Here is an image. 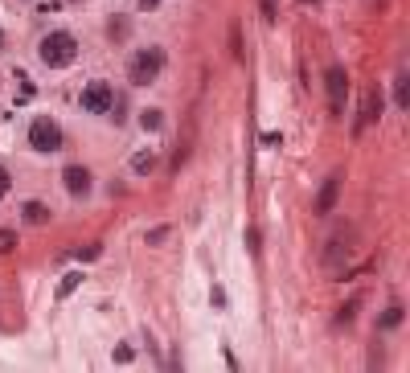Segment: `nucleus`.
Returning <instances> with one entry per match:
<instances>
[{"label": "nucleus", "instance_id": "1", "mask_svg": "<svg viewBox=\"0 0 410 373\" xmlns=\"http://www.w3.org/2000/svg\"><path fill=\"white\" fill-rule=\"evenodd\" d=\"M160 70H164V49H160V45L136 49V57L127 62V78H131V86H148V82H156Z\"/></svg>", "mask_w": 410, "mask_h": 373}, {"label": "nucleus", "instance_id": "2", "mask_svg": "<svg viewBox=\"0 0 410 373\" xmlns=\"http://www.w3.org/2000/svg\"><path fill=\"white\" fill-rule=\"evenodd\" d=\"M41 62L45 66H70L74 62V53H78V41H74V33H49V37H41Z\"/></svg>", "mask_w": 410, "mask_h": 373}, {"label": "nucleus", "instance_id": "3", "mask_svg": "<svg viewBox=\"0 0 410 373\" xmlns=\"http://www.w3.org/2000/svg\"><path fill=\"white\" fill-rule=\"evenodd\" d=\"M29 144H33L37 152H57V148H62V127H57L49 115H37L33 127H29Z\"/></svg>", "mask_w": 410, "mask_h": 373}, {"label": "nucleus", "instance_id": "4", "mask_svg": "<svg viewBox=\"0 0 410 373\" xmlns=\"http://www.w3.org/2000/svg\"><path fill=\"white\" fill-rule=\"evenodd\" d=\"M324 82H329V107H333V115H341V111H345V94H349V74H345V66H329Z\"/></svg>", "mask_w": 410, "mask_h": 373}, {"label": "nucleus", "instance_id": "5", "mask_svg": "<svg viewBox=\"0 0 410 373\" xmlns=\"http://www.w3.org/2000/svg\"><path fill=\"white\" fill-rule=\"evenodd\" d=\"M111 99H115L111 82H86L82 86V111H90V115H103L111 107Z\"/></svg>", "mask_w": 410, "mask_h": 373}, {"label": "nucleus", "instance_id": "6", "mask_svg": "<svg viewBox=\"0 0 410 373\" xmlns=\"http://www.w3.org/2000/svg\"><path fill=\"white\" fill-rule=\"evenodd\" d=\"M378 115H382V90H378V86H370V90H366V99H361V115H357V123H353V136H361V131H366Z\"/></svg>", "mask_w": 410, "mask_h": 373}, {"label": "nucleus", "instance_id": "7", "mask_svg": "<svg viewBox=\"0 0 410 373\" xmlns=\"http://www.w3.org/2000/svg\"><path fill=\"white\" fill-rule=\"evenodd\" d=\"M62 181H66V193H70V197H86V193H90V172H86L82 164H70V168L62 172Z\"/></svg>", "mask_w": 410, "mask_h": 373}, {"label": "nucleus", "instance_id": "8", "mask_svg": "<svg viewBox=\"0 0 410 373\" xmlns=\"http://www.w3.org/2000/svg\"><path fill=\"white\" fill-rule=\"evenodd\" d=\"M337 197H341V172H333L324 185H320V197H316V214L324 218V214H333L337 209Z\"/></svg>", "mask_w": 410, "mask_h": 373}, {"label": "nucleus", "instance_id": "9", "mask_svg": "<svg viewBox=\"0 0 410 373\" xmlns=\"http://www.w3.org/2000/svg\"><path fill=\"white\" fill-rule=\"evenodd\" d=\"M341 259H349V242H345V238H333L329 250H324V267H337Z\"/></svg>", "mask_w": 410, "mask_h": 373}, {"label": "nucleus", "instance_id": "10", "mask_svg": "<svg viewBox=\"0 0 410 373\" xmlns=\"http://www.w3.org/2000/svg\"><path fill=\"white\" fill-rule=\"evenodd\" d=\"M21 214H25V222H29V226H45V222H49V209H45L41 201H29Z\"/></svg>", "mask_w": 410, "mask_h": 373}, {"label": "nucleus", "instance_id": "11", "mask_svg": "<svg viewBox=\"0 0 410 373\" xmlns=\"http://www.w3.org/2000/svg\"><path fill=\"white\" fill-rule=\"evenodd\" d=\"M160 123H164V111H156V107L140 111V127H144V131H160Z\"/></svg>", "mask_w": 410, "mask_h": 373}, {"label": "nucleus", "instance_id": "12", "mask_svg": "<svg viewBox=\"0 0 410 373\" xmlns=\"http://www.w3.org/2000/svg\"><path fill=\"white\" fill-rule=\"evenodd\" d=\"M131 168H136L140 177L152 172V168H156V152H152V148H148V152H136V156H131Z\"/></svg>", "mask_w": 410, "mask_h": 373}, {"label": "nucleus", "instance_id": "13", "mask_svg": "<svg viewBox=\"0 0 410 373\" xmlns=\"http://www.w3.org/2000/svg\"><path fill=\"white\" fill-rule=\"evenodd\" d=\"M78 283H82V275H78V271H70V275H62V283H57V300H66V296H70V292H74Z\"/></svg>", "mask_w": 410, "mask_h": 373}, {"label": "nucleus", "instance_id": "14", "mask_svg": "<svg viewBox=\"0 0 410 373\" xmlns=\"http://www.w3.org/2000/svg\"><path fill=\"white\" fill-rule=\"evenodd\" d=\"M394 94H398V107L407 111V107H410V78H407V74H398V82H394Z\"/></svg>", "mask_w": 410, "mask_h": 373}, {"label": "nucleus", "instance_id": "15", "mask_svg": "<svg viewBox=\"0 0 410 373\" xmlns=\"http://www.w3.org/2000/svg\"><path fill=\"white\" fill-rule=\"evenodd\" d=\"M398 324H402V308H398V304H390V308L382 312V329H398Z\"/></svg>", "mask_w": 410, "mask_h": 373}, {"label": "nucleus", "instance_id": "16", "mask_svg": "<svg viewBox=\"0 0 410 373\" xmlns=\"http://www.w3.org/2000/svg\"><path fill=\"white\" fill-rule=\"evenodd\" d=\"M168 234H172L168 226H156V230H148V246H160V242H164Z\"/></svg>", "mask_w": 410, "mask_h": 373}, {"label": "nucleus", "instance_id": "17", "mask_svg": "<svg viewBox=\"0 0 410 373\" xmlns=\"http://www.w3.org/2000/svg\"><path fill=\"white\" fill-rule=\"evenodd\" d=\"M12 246H16V234H12V230H0V255H8Z\"/></svg>", "mask_w": 410, "mask_h": 373}, {"label": "nucleus", "instance_id": "18", "mask_svg": "<svg viewBox=\"0 0 410 373\" xmlns=\"http://www.w3.org/2000/svg\"><path fill=\"white\" fill-rule=\"evenodd\" d=\"M259 8H263V21L275 25V16H279V12H275V0H259Z\"/></svg>", "mask_w": 410, "mask_h": 373}, {"label": "nucleus", "instance_id": "19", "mask_svg": "<svg viewBox=\"0 0 410 373\" xmlns=\"http://www.w3.org/2000/svg\"><path fill=\"white\" fill-rule=\"evenodd\" d=\"M353 316H357V300H353V304H345V308H341V312H337V320H341V324H349V320H353Z\"/></svg>", "mask_w": 410, "mask_h": 373}, {"label": "nucleus", "instance_id": "20", "mask_svg": "<svg viewBox=\"0 0 410 373\" xmlns=\"http://www.w3.org/2000/svg\"><path fill=\"white\" fill-rule=\"evenodd\" d=\"M230 41H234V57H242V29L238 25L230 29Z\"/></svg>", "mask_w": 410, "mask_h": 373}, {"label": "nucleus", "instance_id": "21", "mask_svg": "<svg viewBox=\"0 0 410 373\" xmlns=\"http://www.w3.org/2000/svg\"><path fill=\"white\" fill-rule=\"evenodd\" d=\"M74 255H78V259H99V246H94V242H90V246H78V250H74Z\"/></svg>", "mask_w": 410, "mask_h": 373}, {"label": "nucleus", "instance_id": "22", "mask_svg": "<svg viewBox=\"0 0 410 373\" xmlns=\"http://www.w3.org/2000/svg\"><path fill=\"white\" fill-rule=\"evenodd\" d=\"M246 242H251V250H255V255H259V230H255V226H251V230H246Z\"/></svg>", "mask_w": 410, "mask_h": 373}, {"label": "nucleus", "instance_id": "23", "mask_svg": "<svg viewBox=\"0 0 410 373\" xmlns=\"http://www.w3.org/2000/svg\"><path fill=\"white\" fill-rule=\"evenodd\" d=\"M4 193H8V168L0 164V197H4Z\"/></svg>", "mask_w": 410, "mask_h": 373}, {"label": "nucleus", "instance_id": "24", "mask_svg": "<svg viewBox=\"0 0 410 373\" xmlns=\"http://www.w3.org/2000/svg\"><path fill=\"white\" fill-rule=\"evenodd\" d=\"M156 4H160V0H140V8H156Z\"/></svg>", "mask_w": 410, "mask_h": 373}, {"label": "nucleus", "instance_id": "25", "mask_svg": "<svg viewBox=\"0 0 410 373\" xmlns=\"http://www.w3.org/2000/svg\"><path fill=\"white\" fill-rule=\"evenodd\" d=\"M0 49H4V33H0Z\"/></svg>", "mask_w": 410, "mask_h": 373}]
</instances>
